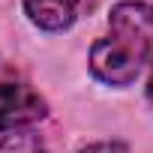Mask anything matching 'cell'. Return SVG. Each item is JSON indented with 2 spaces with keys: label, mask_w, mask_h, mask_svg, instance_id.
<instances>
[{
  "label": "cell",
  "mask_w": 153,
  "mask_h": 153,
  "mask_svg": "<svg viewBox=\"0 0 153 153\" xmlns=\"http://www.w3.org/2000/svg\"><path fill=\"white\" fill-rule=\"evenodd\" d=\"M153 48V6L117 3L108 15V36L90 48V69L102 84L126 87L138 78Z\"/></svg>",
  "instance_id": "6da1fadb"
},
{
  "label": "cell",
  "mask_w": 153,
  "mask_h": 153,
  "mask_svg": "<svg viewBox=\"0 0 153 153\" xmlns=\"http://www.w3.org/2000/svg\"><path fill=\"white\" fill-rule=\"evenodd\" d=\"M45 114H48L45 99L36 90H30L27 84H15V81L0 84V132L30 126V123L42 120Z\"/></svg>",
  "instance_id": "7a4b0ae2"
},
{
  "label": "cell",
  "mask_w": 153,
  "mask_h": 153,
  "mask_svg": "<svg viewBox=\"0 0 153 153\" xmlns=\"http://www.w3.org/2000/svg\"><path fill=\"white\" fill-rule=\"evenodd\" d=\"M24 12L30 15V21L36 27L57 33L75 21L78 0H24Z\"/></svg>",
  "instance_id": "3957f363"
},
{
  "label": "cell",
  "mask_w": 153,
  "mask_h": 153,
  "mask_svg": "<svg viewBox=\"0 0 153 153\" xmlns=\"http://www.w3.org/2000/svg\"><path fill=\"white\" fill-rule=\"evenodd\" d=\"M0 153H48L42 138L33 132H18V135H6L0 141Z\"/></svg>",
  "instance_id": "277c9868"
},
{
  "label": "cell",
  "mask_w": 153,
  "mask_h": 153,
  "mask_svg": "<svg viewBox=\"0 0 153 153\" xmlns=\"http://www.w3.org/2000/svg\"><path fill=\"white\" fill-rule=\"evenodd\" d=\"M78 153H126L117 141H99V144H90V147H84V150H78Z\"/></svg>",
  "instance_id": "5b68a950"
},
{
  "label": "cell",
  "mask_w": 153,
  "mask_h": 153,
  "mask_svg": "<svg viewBox=\"0 0 153 153\" xmlns=\"http://www.w3.org/2000/svg\"><path fill=\"white\" fill-rule=\"evenodd\" d=\"M147 99H150V105H153V78H150V87H147Z\"/></svg>",
  "instance_id": "8992f818"
}]
</instances>
